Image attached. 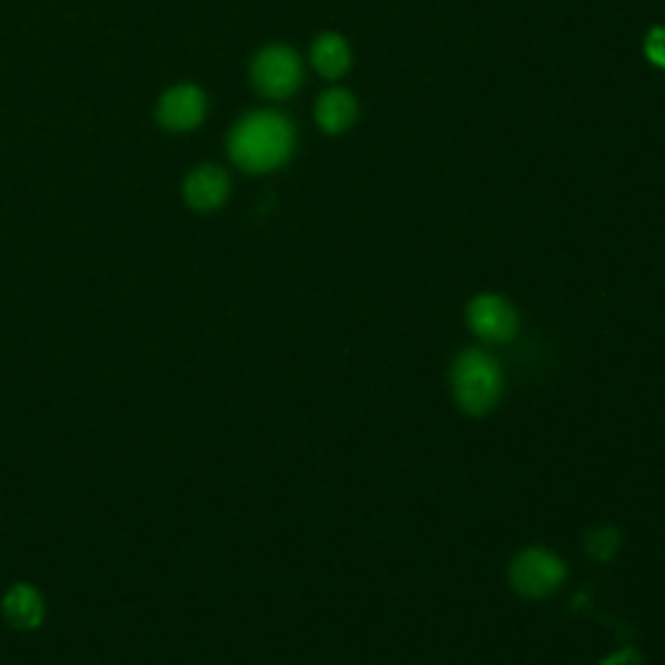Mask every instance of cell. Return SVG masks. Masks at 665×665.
<instances>
[{
    "label": "cell",
    "mask_w": 665,
    "mask_h": 665,
    "mask_svg": "<svg viewBox=\"0 0 665 665\" xmlns=\"http://www.w3.org/2000/svg\"><path fill=\"white\" fill-rule=\"evenodd\" d=\"M206 114V97L195 86H174L159 101V122L167 131H193Z\"/></svg>",
    "instance_id": "cell-6"
},
{
    "label": "cell",
    "mask_w": 665,
    "mask_h": 665,
    "mask_svg": "<svg viewBox=\"0 0 665 665\" xmlns=\"http://www.w3.org/2000/svg\"><path fill=\"white\" fill-rule=\"evenodd\" d=\"M312 63L325 78H338L349 71L351 65V52L343 37L338 34H323L312 47Z\"/></svg>",
    "instance_id": "cell-10"
},
{
    "label": "cell",
    "mask_w": 665,
    "mask_h": 665,
    "mask_svg": "<svg viewBox=\"0 0 665 665\" xmlns=\"http://www.w3.org/2000/svg\"><path fill=\"white\" fill-rule=\"evenodd\" d=\"M3 614L16 629H37L45 619V603L32 585H13L3 598Z\"/></svg>",
    "instance_id": "cell-8"
},
{
    "label": "cell",
    "mask_w": 665,
    "mask_h": 665,
    "mask_svg": "<svg viewBox=\"0 0 665 665\" xmlns=\"http://www.w3.org/2000/svg\"><path fill=\"white\" fill-rule=\"evenodd\" d=\"M452 396L471 416H484L499 403L505 379L497 359L481 349H468L452 364Z\"/></svg>",
    "instance_id": "cell-2"
},
{
    "label": "cell",
    "mask_w": 665,
    "mask_h": 665,
    "mask_svg": "<svg viewBox=\"0 0 665 665\" xmlns=\"http://www.w3.org/2000/svg\"><path fill=\"white\" fill-rule=\"evenodd\" d=\"M253 84L263 97L287 99L300 89L302 63L291 47H266L253 63Z\"/></svg>",
    "instance_id": "cell-4"
},
{
    "label": "cell",
    "mask_w": 665,
    "mask_h": 665,
    "mask_svg": "<svg viewBox=\"0 0 665 665\" xmlns=\"http://www.w3.org/2000/svg\"><path fill=\"white\" fill-rule=\"evenodd\" d=\"M229 195V178L219 167H201L185 180V201L195 211H214Z\"/></svg>",
    "instance_id": "cell-7"
},
{
    "label": "cell",
    "mask_w": 665,
    "mask_h": 665,
    "mask_svg": "<svg viewBox=\"0 0 665 665\" xmlns=\"http://www.w3.org/2000/svg\"><path fill=\"white\" fill-rule=\"evenodd\" d=\"M294 141V125L281 112H253L237 122L229 138V154L244 172L261 174L287 165Z\"/></svg>",
    "instance_id": "cell-1"
},
{
    "label": "cell",
    "mask_w": 665,
    "mask_h": 665,
    "mask_svg": "<svg viewBox=\"0 0 665 665\" xmlns=\"http://www.w3.org/2000/svg\"><path fill=\"white\" fill-rule=\"evenodd\" d=\"M567 567L548 548H525L515 556L510 567L512 588L525 598H546L565 582Z\"/></svg>",
    "instance_id": "cell-3"
},
{
    "label": "cell",
    "mask_w": 665,
    "mask_h": 665,
    "mask_svg": "<svg viewBox=\"0 0 665 665\" xmlns=\"http://www.w3.org/2000/svg\"><path fill=\"white\" fill-rule=\"evenodd\" d=\"M644 52H648L650 63L665 68V26H657V29L648 34V39H644Z\"/></svg>",
    "instance_id": "cell-12"
},
{
    "label": "cell",
    "mask_w": 665,
    "mask_h": 665,
    "mask_svg": "<svg viewBox=\"0 0 665 665\" xmlns=\"http://www.w3.org/2000/svg\"><path fill=\"white\" fill-rule=\"evenodd\" d=\"M356 99L346 89L325 92L317 101V125L325 133H343L356 120Z\"/></svg>",
    "instance_id": "cell-9"
},
{
    "label": "cell",
    "mask_w": 665,
    "mask_h": 665,
    "mask_svg": "<svg viewBox=\"0 0 665 665\" xmlns=\"http://www.w3.org/2000/svg\"><path fill=\"white\" fill-rule=\"evenodd\" d=\"M588 552L595 559H610L619 552V533L614 528H598L588 535Z\"/></svg>",
    "instance_id": "cell-11"
},
{
    "label": "cell",
    "mask_w": 665,
    "mask_h": 665,
    "mask_svg": "<svg viewBox=\"0 0 665 665\" xmlns=\"http://www.w3.org/2000/svg\"><path fill=\"white\" fill-rule=\"evenodd\" d=\"M468 325L488 343H507L518 332V312L497 294H481L468 304Z\"/></svg>",
    "instance_id": "cell-5"
}]
</instances>
